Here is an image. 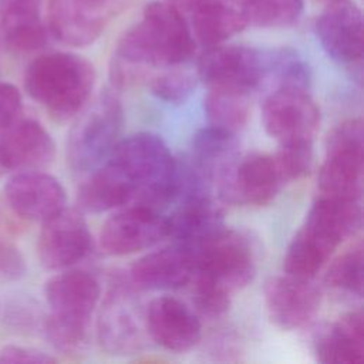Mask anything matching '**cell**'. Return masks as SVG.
I'll return each mask as SVG.
<instances>
[{"label":"cell","instance_id":"6da1fadb","mask_svg":"<svg viewBox=\"0 0 364 364\" xmlns=\"http://www.w3.org/2000/svg\"><path fill=\"white\" fill-rule=\"evenodd\" d=\"M193 51V36L182 11L168 1H151L118 41L112 81L125 85L138 78L142 67L178 65Z\"/></svg>","mask_w":364,"mask_h":364},{"label":"cell","instance_id":"7a4b0ae2","mask_svg":"<svg viewBox=\"0 0 364 364\" xmlns=\"http://www.w3.org/2000/svg\"><path fill=\"white\" fill-rule=\"evenodd\" d=\"M360 225V199L320 195L287 247L284 272L304 279L314 277Z\"/></svg>","mask_w":364,"mask_h":364},{"label":"cell","instance_id":"3957f363","mask_svg":"<svg viewBox=\"0 0 364 364\" xmlns=\"http://www.w3.org/2000/svg\"><path fill=\"white\" fill-rule=\"evenodd\" d=\"M134 191L132 205L162 210L179 191V165L164 139L138 132L115 144L108 158Z\"/></svg>","mask_w":364,"mask_h":364},{"label":"cell","instance_id":"277c9868","mask_svg":"<svg viewBox=\"0 0 364 364\" xmlns=\"http://www.w3.org/2000/svg\"><path fill=\"white\" fill-rule=\"evenodd\" d=\"M94 84V65L73 53L41 54L24 73L28 95L57 119L77 115L85 107Z\"/></svg>","mask_w":364,"mask_h":364},{"label":"cell","instance_id":"5b68a950","mask_svg":"<svg viewBox=\"0 0 364 364\" xmlns=\"http://www.w3.org/2000/svg\"><path fill=\"white\" fill-rule=\"evenodd\" d=\"M50 314L44 333L50 344L61 353H75L87 340L92 313L100 300V283L88 272L68 270L46 283Z\"/></svg>","mask_w":364,"mask_h":364},{"label":"cell","instance_id":"8992f818","mask_svg":"<svg viewBox=\"0 0 364 364\" xmlns=\"http://www.w3.org/2000/svg\"><path fill=\"white\" fill-rule=\"evenodd\" d=\"M122 122L121 101L109 91L81 109L67 138V162L73 172L88 173L100 166L119 141Z\"/></svg>","mask_w":364,"mask_h":364},{"label":"cell","instance_id":"52a82bcc","mask_svg":"<svg viewBox=\"0 0 364 364\" xmlns=\"http://www.w3.org/2000/svg\"><path fill=\"white\" fill-rule=\"evenodd\" d=\"M192 280L208 283L232 296L256 274V250L243 232L222 228L195 250Z\"/></svg>","mask_w":364,"mask_h":364},{"label":"cell","instance_id":"ba28073f","mask_svg":"<svg viewBox=\"0 0 364 364\" xmlns=\"http://www.w3.org/2000/svg\"><path fill=\"white\" fill-rule=\"evenodd\" d=\"M363 122L351 118L337 125L327 139L318 172L320 195L360 199L363 188Z\"/></svg>","mask_w":364,"mask_h":364},{"label":"cell","instance_id":"9c48e42d","mask_svg":"<svg viewBox=\"0 0 364 364\" xmlns=\"http://www.w3.org/2000/svg\"><path fill=\"white\" fill-rule=\"evenodd\" d=\"M267 51L246 46H212L198 63V75L208 90L250 94L264 84Z\"/></svg>","mask_w":364,"mask_h":364},{"label":"cell","instance_id":"30bf717a","mask_svg":"<svg viewBox=\"0 0 364 364\" xmlns=\"http://www.w3.org/2000/svg\"><path fill=\"white\" fill-rule=\"evenodd\" d=\"M117 0H48V34L70 47L92 44L115 14Z\"/></svg>","mask_w":364,"mask_h":364},{"label":"cell","instance_id":"8fae6325","mask_svg":"<svg viewBox=\"0 0 364 364\" xmlns=\"http://www.w3.org/2000/svg\"><path fill=\"white\" fill-rule=\"evenodd\" d=\"M262 121L266 132L280 144L313 141L320 111L309 90L274 88L263 101Z\"/></svg>","mask_w":364,"mask_h":364},{"label":"cell","instance_id":"7c38bea8","mask_svg":"<svg viewBox=\"0 0 364 364\" xmlns=\"http://www.w3.org/2000/svg\"><path fill=\"white\" fill-rule=\"evenodd\" d=\"M284 179L274 156L249 154L239 156L232 169L218 182L219 196L233 205L264 206L269 205Z\"/></svg>","mask_w":364,"mask_h":364},{"label":"cell","instance_id":"4fadbf2b","mask_svg":"<svg viewBox=\"0 0 364 364\" xmlns=\"http://www.w3.org/2000/svg\"><path fill=\"white\" fill-rule=\"evenodd\" d=\"M168 218L159 210L132 205L105 220L100 232L101 249L112 256L145 250L168 237Z\"/></svg>","mask_w":364,"mask_h":364},{"label":"cell","instance_id":"5bb4252c","mask_svg":"<svg viewBox=\"0 0 364 364\" xmlns=\"http://www.w3.org/2000/svg\"><path fill=\"white\" fill-rule=\"evenodd\" d=\"M41 223L38 257L46 269H65L88 255L91 235L80 210L64 206Z\"/></svg>","mask_w":364,"mask_h":364},{"label":"cell","instance_id":"9a60e30c","mask_svg":"<svg viewBox=\"0 0 364 364\" xmlns=\"http://www.w3.org/2000/svg\"><path fill=\"white\" fill-rule=\"evenodd\" d=\"M136 307L128 286L112 284L104 300L97 330L100 344L108 353L131 354L141 348L145 316L141 317Z\"/></svg>","mask_w":364,"mask_h":364},{"label":"cell","instance_id":"2e32d148","mask_svg":"<svg viewBox=\"0 0 364 364\" xmlns=\"http://www.w3.org/2000/svg\"><path fill=\"white\" fill-rule=\"evenodd\" d=\"M311 279L286 273L266 282L264 304L270 320L283 330L307 326L320 309V290Z\"/></svg>","mask_w":364,"mask_h":364},{"label":"cell","instance_id":"e0dca14e","mask_svg":"<svg viewBox=\"0 0 364 364\" xmlns=\"http://www.w3.org/2000/svg\"><path fill=\"white\" fill-rule=\"evenodd\" d=\"M317 37L324 51L337 63L354 65L363 57V16L350 0L326 6L316 23Z\"/></svg>","mask_w":364,"mask_h":364},{"label":"cell","instance_id":"ac0fdd59","mask_svg":"<svg viewBox=\"0 0 364 364\" xmlns=\"http://www.w3.org/2000/svg\"><path fill=\"white\" fill-rule=\"evenodd\" d=\"M54 155L51 135L36 119L18 117L0 129V159L7 171H41Z\"/></svg>","mask_w":364,"mask_h":364},{"label":"cell","instance_id":"d6986e66","mask_svg":"<svg viewBox=\"0 0 364 364\" xmlns=\"http://www.w3.org/2000/svg\"><path fill=\"white\" fill-rule=\"evenodd\" d=\"M145 330L156 344L175 353L195 347L202 334L198 316L185 303L171 296L156 297L148 304Z\"/></svg>","mask_w":364,"mask_h":364},{"label":"cell","instance_id":"ffe728a7","mask_svg":"<svg viewBox=\"0 0 364 364\" xmlns=\"http://www.w3.org/2000/svg\"><path fill=\"white\" fill-rule=\"evenodd\" d=\"M9 208L28 220H46L65 206V191L60 181L41 171H21L4 186Z\"/></svg>","mask_w":364,"mask_h":364},{"label":"cell","instance_id":"44dd1931","mask_svg":"<svg viewBox=\"0 0 364 364\" xmlns=\"http://www.w3.org/2000/svg\"><path fill=\"white\" fill-rule=\"evenodd\" d=\"M178 206L168 218L169 235L175 243L195 250L223 228L220 208L206 188L185 191L176 198Z\"/></svg>","mask_w":364,"mask_h":364},{"label":"cell","instance_id":"7402d4cb","mask_svg":"<svg viewBox=\"0 0 364 364\" xmlns=\"http://www.w3.org/2000/svg\"><path fill=\"white\" fill-rule=\"evenodd\" d=\"M193 250L173 243L138 259L131 267V282L145 290H173L192 282Z\"/></svg>","mask_w":364,"mask_h":364},{"label":"cell","instance_id":"603a6c76","mask_svg":"<svg viewBox=\"0 0 364 364\" xmlns=\"http://www.w3.org/2000/svg\"><path fill=\"white\" fill-rule=\"evenodd\" d=\"M189 159L210 185H218L239 159L236 134L216 125L199 129L192 138Z\"/></svg>","mask_w":364,"mask_h":364},{"label":"cell","instance_id":"cb8c5ba5","mask_svg":"<svg viewBox=\"0 0 364 364\" xmlns=\"http://www.w3.org/2000/svg\"><path fill=\"white\" fill-rule=\"evenodd\" d=\"M132 198L131 185L109 159L88 172L77 192L78 208L90 213H101L131 203Z\"/></svg>","mask_w":364,"mask_h":364},{"label":"cell","instance_id":"d4e9b609","mask_svg":"<svg viewBox=\"0 0 364 364\" xmlns=\"http://www.w3.org/2000/svg\"><path fill=\"white\" fill-rule=\"evenodd\" d=\"M364 353V316L354 310L338 317L316 340V355L326 364H355Z\"/></svg>","mask_w":364,"mask_h":364},{"label":"cell","instance_id":"484cf974","mask_svg":"<svg viewBox=\"0 0 364 364\" xmlns=\"http://www.w3.org/2000/svg\"><path fill=\"white\" fill-rule=\"evenodd\" d=\"M191 14L196 38L209 47L220 44L247 26L242 10L226 4L223 0L206 4Z\"/></svg>","mask_w":364,"mask_h":364},{"label":"cell","instance_id":"4316f807","mask_svg":"<svg viewBox=\"0 0 364 364\" xmlns=\"http://www.w3.org/2000/svg\"><path fill=\"white\" fill-rule=\"evenodd\" d=\"M205 112L210 125L237 134L249 119L250 94L228 90H208Z\"/></svg>","mask_w":364,"mask_h":364},{"label":"cell","instance_id":"83f0119b","mask_svg":"<svg viewBox=\"0 0 364 364\" xmlns=\"http://www.w3.org/2000/svg\"><path fill=\"white\" fill-rule=\"evenodd\" d=\"M264 82L274 88L310 90L311 70L307 61L293 48H276L267 51V71Z\"/></svg>","mask_w":364,"mask_h":364},{"label":"cell","instance_id":"f1b7e54d","mask_svg":"<svg viewBox=\"0 0 364 364\" xmlns=\"http://www.w3.org/2000/svg\"><path fill=\"white\" fill-rule=\"evenodd\" d=\"M43 0H0V41H18L44 23L40 16Z\"/></svg>","mask_w":364,"mask_h":364},{"label":"cell","instance_id":"f546056e","mask_svg":"<svg viewBox=\"0 0 364 364\" xmlns=\"http://www.w3.org/2000/svg\"><path fill=\"white\" fill-rule=\"evenodd\" d=\"M247 26L286 27L296 23L303 10V0H247L240 9Z\"/></svg>","mask_w":364,"mask_h":364},{"label":"cell","instance_id":"4dcf8cb0","mask_svg":"<svg viewBox=\"0 0 364 364\" xmlns=\"http://www.w3.org/2000/svg\"><path fill=\"white\" fill-rule=\"evenodd\" d=\"M326 284L353 296L363 294V246L358 243L340 255L326 273Z\"/></svg>","mask_w":364,"mask_h":364},{"label":"cell","instance_id":"1f68e13d","mask_svg":"<svg viewBox=\"0 0 364 364\" xmlns=\"http://www.w3.org/2000/svg\"><path fill=\"white\" fill-rule=\"evenodd\" d=\"M274 159L284 182L300 179L311 168L313 141H294L280 144Z\"/></svg>","mask_w":364,"mask_h":364},{"label":"cell","instance_id":"d6a6232c","mask_svg":"<svg viewBox=\"0 0 364 364\" xmlns=\"http://www.w3.org/2000/svg\"><path fill=\"white\" fill-rule=\"evenodd\" d=\"M196 78L186 71H168L151 80L149 88L154 95L166 102H182L195 90Z\"/></svg>","mask_w":364,"mask_h":364},{"label":"cell","instance_id":"836d02e7","mask_svg":"<svg viewBox=\"0 0 364 364\" xmlns=\"http://www.w3.org/2000/svg\"><path fill=\"white\" fill-rule=\"evenodd\" d=\"M193 293H195L196 309L205 316H209V317L222 316L223 313L228 311L230 306L232 296L223 293L222 290L208 283L195 280Z\"/></svg>","mask_w":364,"mask_h":364},{"label":"cell","instance_id":"e575fe53","mask_svg":"<svg viewBox=\"0 0 364 364\" xmlns=\"http://www.w3.org/2000/svg\"><path fill=\"white\" fill-rule=\"evenodd\" d=\"M23 107L20 91L9 82L0 81V129L20 117Z\"/></svg>","mask_w":364,"mask_h":364},{"label":"cell","instance_id":"d590c367","mask_svg":"<svg viewBox=\"0 0 364 364\" xmlns=\"http://www.w3.org/2000/svg\"><path fill=\"white\" fill-rule=\"evenodd\" d=\"M55 360L36 348L21 347V346H6L0 351V363H36L47 364L54 363Z\"/></svg>","mask_w":364,"mask_h":364},{"label":"cell","instance_id":"8d00e7d4","mask_svg":"<svg viewBox=\"0 0 364 364\" xmlns=\"http://www.w3.org/2000/svg\"><path fill=\"white\" fill-rule=\"evenodd\" d=\"M213 1H219V0H168V3L175 6L178 10L188 11V13H193L195 10L206 4H210Z\"/></svg>","mask_w":364,"mask_h":364},{"label":"cell","instance_id":"74e56055","mask_svg":"<svg viewBox=\"0 0 364 364\" xmlns=\"http://www.w3.org/2000/svg\"><path fill=\"white\" fill-rule=\"evenodd\" d=\"M6 172H7V169L4 168V165H3V162H1V159H0V178H1Z\"/></svg>","mask_w":364,"mask_h":364},{"label":"cell","instance_id":"f35d334b","mask_svg":"<svg viewBox=\"0 0 364 364\" xmlns=\"http://www.w3.org/2000/svg\"><path fill=\"white\" fill-rule=\"evenodd\" d=\"M316 1H320V3H324V4H330V3H334V1H338V0H316Z\"/></svg>","mask_w":364,"mask_h":364}]
</instances>
